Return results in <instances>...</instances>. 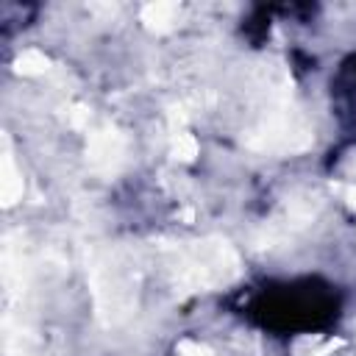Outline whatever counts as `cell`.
<instances>
[{"label": "cell", "mask_w": 356, "mask_h": 356, "mask_svg": "<svg viewBox=\"0 0 356 356\" xmlns=\"http://www.w3.org/2000/svg\"><path fill=\"white\" fill-rule=\"evenodd\" d=\"M167 267L181 292L214 289L239 273V256L225 239H200L167 248Z\"/></svg>", "instance_id": "cell-1"}, {"label": "cell", "mask_w": 356, "mask_h": 356, "mask_svg": "<svg viewBox=\"0 0 356 356\" xmlns=\"http://www.w3.org/2000/svg\"><path fill=\"white\" fill-rule=\"evenodd\" d=\"M89 284L97 317L106 325H120L136 309V281L131 264L117 250H100L89 261Z\"/></svg>", "instance_id": "cell-2"}, {"label": "cell", "mask_w": 356, "mask_h": 356, "mask_svg": "<svg viewBox=\"0 0 356 356\" xmlns=\"http://www.w3.org/2000/svg\"><path fill=\"white\" fill-rule=\"evenodd\" d=\"M312 142V131L306 120L289 106V103H275L270 111L261 114L253 131H248L245 145L259 153H286V150H300Z\"/></svg>", "instance_id": "cell-3"}, {"label": "cell", "mask_w": 356, "mask_h": 356, "mask_svg": "<svg viewBox=\"0 0 356 356\" xmlns=\"http://www.w3.org/2000/svg\"><path fill=\"white\" fill-rule=\"evenodd\" d=\"M125 147L128 139L117 131V128H97L89 134L86 142V161L97 170V172H114L122 161H125Z\"/></svg>", "instance_id": "cell-4"}, {"label": "cell", "mask_w": 356, "mask_h": 356, "mask_svg": "<svg viewBox=\"0 0 356 356\" xmlns=\"http://www.w3.org/2000/svg\"><path fill=\"white\" fill-rule=\"evenodd\" d=\"M22 172L17 170L11 153H8V145L3 150V159H0V197H3V206H14L19 197H22Z\"/></svg>", "instance_id": "cell-5"}, {"label": "cell", "mask_w": 356, "mask_h": 356, "mask_svg": "<svg viewBox=\"0 0 356 356\" xmlns=\"http://www.w3.org/2000/svg\"><path fill=\"white\" fill-rule=\"evenodd\" d=\"M178 19V6L175 3H147L142 8V22L150 28V31H170Z\"/></svg>", "instance_id": "cell-6"}, {"label": "cell", "mask_w": 356, "mask_h": 356, "mask_svg": "<svg viewBox=\"0 0 356 356\" xmlns=\"http://www.w3.org/2000/svg\"><path fill=\"white\" fill-rule=\"evenodd\" d=\"M50 70V58L42 50H25L17 58V72L19 75H42Z\"/></svg>", "instance_id": "cell-7"}, {"label": "cell", "mask_w": 356, "mask_h": 356, "mask_svg": "<svg viewBox=\"0 0 356 356\" xmlns=\"http://www.w3.org/2000/svg\"><path fill=\"white\" fill-rule=\"evenodd\" d=\"M172 156L181 159V161H192V159L197 156V142H195V136L186 134V131H178V134L172 136Z\"/></svg>", "instance_id": "cell-8"}, {"label": "cell", "mask_w": 356, "mask_h": 356, "mask_svg": "<svg viewBox=\"0 0 356 356\" xmlns=\"http://www.w3.org/2000/svg\"><path fill=\"white\" fill-rule=\"evenodd\" d=\"M178 356H209V348L200 345V342H192V339H184L178 345Z\"/></svg>", "instance_id": "cell-9"}, {"label": "cell", "mask_w": 356, "mask_h": 356, "mask_svg": "<svg viewBox=\"0 0 356 356\" xmlns=\"http://www.w3.org/2000/svg\"><path fill=\"white\" fill-rule=\"evenodd\" d=\"M70 125L72 128H86L89 125V111L83 106H72L70 108Z\"/></svg>", "instance_id": "cell-10"}, {"label": "cell", "mask_w": 356, "mask_h": 356, "mask_svg": "<svg viewBox=\"0 0 356 356\" xmlns=\"http://www.w3.org/2000/svg\"><path fill=\"white\" fill-rule=\"evenodd\" d=\"M342 195H345V200H348L350 206H356V184H350V186H345V189H342Z\"/></svg>", "instance_id": "cell-11"}]
</instances>
